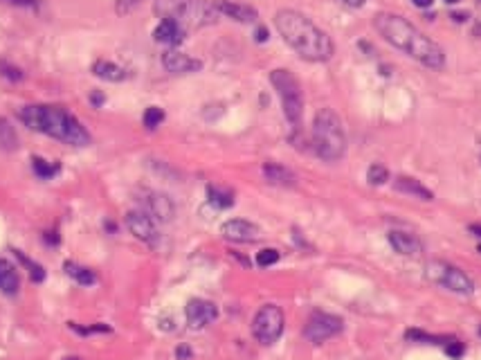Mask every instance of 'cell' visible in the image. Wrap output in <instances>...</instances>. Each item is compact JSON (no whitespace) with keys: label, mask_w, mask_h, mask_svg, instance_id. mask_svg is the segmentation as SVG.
<instances>
[{"label":"cell","mask_w":481,"mask_h":360,"mask_svg":"<svg viewBox=\"0 0 481 360\" xmlns=\"http://www.w3.org/2000/svg\"><path fill=\"white\" fill-rule=\"evenodd\" d=\"M12 252H14V257H16V259H19V261L25 266V270H28V275H30V279H32V281H37V284H41V281L45 279V268H43L41 263L32 261L28 254H25V252H21V250H16V248H14Z\"/></svg>","instance_id":"d4e9b609"},{"label":"cell","mask_w":481,"mask_h":360,"mask_svg":"<svg viewBox=\"0 0 481 360\" xmlns=\"http://www.w3.org/2000/svg\"><path fill=\"white\" fill-rule=\"evenodd\" d=\"M153 14L171 21L185 32L203 30L218 21V12L209 0H153Z\"/></svg>","instance_id":"277c9868"},{"label":"cell","mask_w":481,"mask_h":360,"mask_svg":"<svg viewBox=\"0 0 481 360\" xmlns=\"http://www.w3.org/2000/svg\"><path fill=\"white\" fill-rule=\"evenodd\" d=\"M283 327H286V318H283L281 308L277 304H263L252 320V336L256 342L270 347L281 338Z\"/></svg>","instance_id":"52a82bcc"},{"label":"cell","mask_w":481,"mask_h":360,"mask_svg":"<svg viewBox=\"0 0 481 360\" xmlns=\"http://www.w3.org/2000/svg\"><path fill=\"white\" fill-rule=\"evenodd\" d=\"M126 228L131 230V234L140 241L149 243V246H156L160 241V234H158V228L153 219L149 217L147 212H128L126 214Z\"/></svg>","instance_id":"8fae6325"},{"label":"cell","mask_w":481,"mask_h":360,"mask_svg":"<svg viewBox=\"0 0 481 360\" xmlns=\"http://www.w3.org/2000/svg\"><path fill=\"white\" fill-rule=\"evenodd\" d=\"M345 329V320L338 318L333 313H324V311H315L308 318L306 327H304V336L306 340H311L313 345H322V342L335 338L338 333Z\"/></svg>","instance_id":"9c48e42d"},{"label":"cell","mask_w":481,"mask_h":360,"mask_svg":"<svg viewBox=\"0 0 481 360\" xmlns=\"http://www.w3.org/2000/svg\"><path fill=\"white\" fill-rule=\"evenodd\" d=\"M185 34L187 32L180 28V25L171 23V21H160L158 28L153 30V39H156L158 43H167V46H178V43H183Z\"/></svg>","instance_id":"ffe728a7"},{"label":"cell","mask_w":481,"mask_h":360,"mask_svg":"<svg viewBox=\"0 0 481 360\" xmlns=\"http://www.w3.org/2000/svg\"><path fill=\"white\" fill-rule=\"evenodd\" d=\"M270 83L274 86L277 95L281 99L283 106V115L295 128L302 124V115H304V92H302V83L297 81V77L286 70V68H277V70L270 72Z\"/></svg>","instance_id":"8992f818"},{"label":"cell","mask_w":481,"mask_h":360,"mask_svg":"<svg viewBox=\"0 0 481 360\" xmlns=\"http://www.w3.org/2000/svg\"><path fill=\"white\" fill-rule=\"evenodd\" d=\"M142 201H144V212H147L151 219H156L160 223H169L176 217V205L167 194L147 192Z\"/></svg>","instance_id":"4fadbf2b"},{"label":"cell","mask_w":481,"mask_h":360,"mask_svg":"<svg viewBox=\"0 0 481 360\" xmlns=\"http://www.w3.org/2000/svg\"><path fill=\"white\" fill-rule=\"evenodd\" d=\"M162 66L174 74H189V72H198L203 68V61L185 52H178V50H167L162 54Z\"/></svg>","instance_id":"5bb4252c"},{"label":"cell","mask_w":481,"mask_h":360,"mask_svg":"<svg viewBox=\"0 0 481 360\" xmlns=\"http://www.w3.org/2000/svg\"><path fill=\"white\" fill-rule=\"evenodd\" d=\"M407 340H416V342H429V345H448L452 338H441V336H432V333H425L420 329H409L405 331Z\"/></svg>","instance_id":"4316f807"},{"label":"cell","mask_w":481,"mask_h":360,"mask_svg":"<svg viewBox=\"0 0 481 360\" xmlns=\"http://www.w3.org/2000/svg\"><path fill=\"white\" fill-rule=\"evenodd\" d=\"M263 176L270 185H277V187H293L295 180H297L293 171L283 165H277V162H265Z\"/></svg>","instance_id":"d6986e66"},{"label":"cell","mask_w":481,"mask_h":360,"mask_svg":"<svg viewBox=\"0 0 481 360\" xmlns=\"http://www.w3.org/2000/svg\"><path fill=\"white\" fill-rule=\"evenodd\" d=\"M142 122H144V126L149 128V131H153V128H158L162 122H165V110H162L160 106H149L147 110H144Z\"/></svg>","instance_id":"83f0119b"},{"label":"cell","mask_w":481,"mask_h":360,"mask_svg":"<svg viewBox=\"0 0 481 360\" xmlns=\"http://www.w3.org/2000/svg\"><path fill=\"white\" fill-rule=\"evenodd\" d=\"M479 333H481V329H479Z\"/></svg>","instance_id":"bcb514c9"},{"label":"cell","mask_w":481,"mask_h":360,"mask_svg":"<svg viewBox=\"0 0 481 360\" xmlns=\"http://www.w3.org/2000/svg\"><path fill=\"white\" fill-rule=\"evenodd\" d=\"M142 5V0H117V14H131Z\"/></svg>","instance_id":"836d02e7"},{"label":"cell","mask_w":481,"mask_h":360,"mask_svg":"<svg viewBox=\"0 0 481 360\" xmlns=\"http://www.w3.org/2000/svg\"><path fill=\"white\" fill-rule=\"evenodd\" d=\"M281 259L279 250H274V248H263L261 252H256V266H261V268H268V266H274Z\"/></svg>","instance_id":"4dcf8cb0"},{"label":"cell","mask_w":481,"mask_h":360,"mask_svg":"<svg viewBox=\"0 0 481 360\" xmlns=\"http://www.w3.org/2000/svg\"><path fill=\"white\" fill-rule=\"evenodd\" d=\"M256 41H259V43L268 41V32H265L263 28H259V32H256Z\"/></svg>","instance_id":"ab89813d"},{"label":"cell","mask_w":481,"mask_h":360,"mask_svg":"<svg viewBox=\"0 0 481 360\" xmlns=\"http://www.w3.org/2000/svg\"><path fill=\"white\" fill-rule=\"evenodd\" d=\"M16 149H19V133H16L10 119L0 117V151L12 153Z\"/></svg>","instance_id":"cb8c5ba5"},{"label":"cell","mask_w":481,"mask_h":360,"mask_svg":"<svg viewBox=\"0 0 481 360\" xmlns=\"http://www.w3.org/2000/svg\"><path fill=\"white\" fill-rule=\"evenodd\" d=\"M221 234L234 243H252L261 237V230L256 223L245 219H232L221 226Z\"/></svg>","instance_id":"7c38bea8"},{"label":"cell","mask_w":481,"mask_h":360,"mask_svg":"<svg viewBox=\"0 0 481 360\" xmlns=\"http://www.w3.org/2000/svg\"><path fill=\"white\" fill-rule=\"evenodd\" d=\"M19 119L32 131L50 135L59 142L72 144V147H88L90 144V133L85 131V126L63 106L30 104L19 110Z\"/></svg>","instance_id":"3957f363"},{"label":"cell","mask_w":481,"mask_h":360,"mask_svg":"<svg viewBox=\"0 0 481 360\" xmlns=\"http://www.w3.org/2000/svg\"><path fill=\"white\" fill-rule=\"evenodd\" d=\"M90 99H92L94 106H101V101H104V95H101V92H94V95H92Z\"/></svg>","instance_id":"f35d334b"},{"label":"cell","mask_w":481,"mask_h":360,"mask_svg":"<svg viewBox=\"0 0 481 360\" xmlns=\"http://www.w3.org/2000/svg\"><path fill=\"white\" fill-rule=\"evenodd\" d=\"M376 30L380 32V37L391 43L393 48L402 50L411 59H416L418 63L427 68H439L445 66V52L441 50L439 43H434L429 37H425L416 25H411L407 19H402L398 14H378L373 19Z\"/></svg>","instance_id":"6da1fadb"},{"label":"cell","mask_w":481,"mask_h":360,"mask_svg":"<svg viewBox=\"0 0 481 360\" xmlns=\"http://www.w3.org/2000/svg\"><path fill=\"white\" fill-rule=\"evenodd\" d=\"M445 3H448V5H457L459 0H445Z\"/></svg>","instance_id":"7bdbcfd3"},{"label":"cell","mask_w":481,"mask_h":360,"mask_svg":"<svg viewBox=\"0 0 481 360\" xmlns=\"http://www.w3.org/2000/svg\"><path fill=\"white\" fill-rule=\"evenodd\" d=\"M32 171L37 174V178L50 180V178H54L59 171H61V165H59V162H48V160L34 156L32 158Z\"/></svg>","instance_id":"484cf974"},{"label":"cell","mask_w":481,"mask_h":360,"mask_svg":"<svg viewBox=\"0 0 481 360\" xmlns=\"http://www.w3.org/2000/svg\"><path fill=\"white\" fill-rule=\"evenodd\" d=\"M367 178H369V183H371V185H385L389 180V171L385 165H380V162H376V165L369 167Z\"/></svg>","instance_id":"f546056e"},{"label":"cell","mask_w":481,"mask_h":360,"mask_svg":"<svg viewBox=\"0 0 481 360\" xmlns=\"http://www.w3.org/2000/svg\"><path fill=\"white\" fill-rule=\"evenodd\" d=\"M274 28L281 39L306 61H329L335 52L331 37L324 30L295 10H281L274 16Z\"/></svg>","instance_id":"7a4b0ae2"},{"label":"cell","mask_w":481,"mask_h":360,"mask_svg":"<svg viewBox=\"0 0 481 360\" xmlns=\"http://www.w3.org/2000/svg\"><path fill=\"white\" fill-rule=\"evenodd\" d=\"M92 74L99 77V79H104V81H124L128 72L124 70L122 66H117L113 61L97 59V61L92 63Z\"/></svg>","instance_id":"44dd1931"},{"label":"cell","mask_w":481,"mask_h":360,"mask_svg":"<svg viewBox=\"0 0 481 360\" xmlns=\"http://www.w3.org/2000/svg\"><path fill=\"white\" fill-rule=\"evenodd\" d=\"M214 7L216 12L227 16V19L236 21V23H254L259 19L254 7L250 5H243V3H234V0H214Z\"/></svg>","instance_id":"9a60e30c"},{"label":"cell","mask_w":481,"mask_h":360,"mask_svg":"<svg viewBox=\"0 0 481 360\" xmlns=\"http://www.w3.org/2000/svg\"><path fill=\"white\" fill-rule=\"evenodd\" d=\"M342 3H347L349 7H362L367 0H342Z\"/></svg>","instance_id":"60d3db41"},{"label":"cell","mask_w":481,"mask_h":360,"mask_svg":"<svg viewBox=\"0 0 481 360\" xmlns=\"http://www.w3.org/2000/svg\"><path fill=\"white\" fill-rule=\"evenodd\" d=\"M479 252H481V243H479Z\"/></svg>","instance_id":"f6af8a7d"},{"label":"cell","mask_w":481,"mask_h":360,"mask_svg":"<svg viewBox=\"0 0 481 360\" xmlns=\"http://www.w3.org/2000/svg\"><path fill=\"white\" fill-rule=\"evenodd\" d=\"M21 290V275L16 270V266L12 261H7L0 257V293H5L7 297L19 295Z\"/></svg>","instance_id":"e0dca14e"},{"label":"cell","mask_w":481,"mask_h":360,"mask_svg":"<svg viewBox=\"0 0 481 360\" xmlns=\"http://www.w3.org/2000/svg\"><path fill=\"white\" fill-rule=\"evenodd\" d=\"M192 356H194V351L189 349L187 345H180V347L176 349V358H178V360H189Z\"/></svg>","instance_id":"e575fe53"},{"label":"cell","mask_w":481,"mask_h":360,"mask_svg":"<svg viewBox=\"0 0 481 360\" xmlns=\"http://www.w3.org/2000/svg\"><path fill=\"white\" fill-rule=\"evenodd\" d=\"M0 74L7 77V79H12V81H21L23 79V72L19 70V68L5 63V61H0Z\"/></svg>","instance_id":"1f68e13d"},{"label":"cell","mask_w":481,"mask_h":360,"mask_svg":"<svg viewBox=\"0 0 481 360\" xmlns=\"http://www.w3.org/2000/svg\"><path fill=\"white\" fill-rule=\"evenodd\" d=\"M207 199L216 210H229L234 205V192L218 185H207Z\"/></svg>","instance_id":"603a6c76"},{"label":"cell","mask_w":481,"mask_h":360,"mask_svg":"<svg viewBox=\"0 0 481 360\" xmlns=\"http://www.w3.org/2000/svg\"><path fill=\"white\" fill-rule=\"evenodd\" d=\"M470 232H479V237H481V226H470Z\"/></svg>","instance_id":"b9f144b4"},{"label":"cell","mask_w":481,"mask_h":360,"mask_svg":"<svg viewBox=\"0 0 481 360\" xmlns=\"http://www.w3.org/2000/svg\"><path fill=\"white\" fill-rule=\"evenodd\" d=\"M68 327L79 333V336H92V333H110L113 331V327H108V324H104V322L90 324V327H81V324H76V322H68Z\"/></svg>","instance_id":"f1b7e54d"},{"label":"cell","mask_w":481,"mask_h":360,"mask_svg":"<svg viewBox=\"0 0 481 360\" xmlns=\"http://www.w3.org/2000/svg\"><path fill=\"white\" fill-rule=\"evenodd\" d=\"M389 243L398 254H405V257H418L420 252H423V243H420V239L414 237V234H409V232H398V230H391Z\"/></svg>","instance_id":"2e32d148"},{"label":"cell","mask_w":481,"mask_h":360,"mask_svg":"<svg viewBox=\"0 0 481 360\" xmlns=\"http://www.w3.org/2000/svg\"><path fill=\"white\" fill-rule=\"evenodd\" d=\"M313 149L326 162H335L345 156L347 135L340 115L331 108H322L313 119Z\"/></svg>","instance_id":"5b68a950"},{"label":"cell","mask_w":481,"mask_h":360,"mask_svg":"<svg viewBox=\"0 0 481 360\" xmlns=\"http://www.w3.org/2000/svg\"><path fill=\"white\" fill-rule=\"evenodd\" d=\"M411 3H414L416 7H420V10H425V7H432L434 0H411Z\"/></svg>","instance_id":"74e56055"},{"label":"cell","mask_w":481,"mask_h":360,"mask_svg":"<svg viewBox=\"0 0 481 360\" xmlns=\"http://www.w3.org/2000/svg\"><path fill=\"white\" fill-rule=\"evenodd\" d=\"M425 272H427V277L434 281V284L448 288V290H452V293H457V295H472V293H475V284H472V279L463 270H459L457 266H452V263L429 261Z\"/></svg>","instance_id":"ba28073f"},{"label":"cell","mask_w":481,"mask_h":360,"mask_svg":"<svg viewBox=\"0 0 481 360\" xmlns=\"http://www.w3.org/2000/svg\"><path fill=\"white\" fill-rule=\"evenodd\" d=\"M43 239H45V241H48L50 246H57V243H59L57 232H45V234H43Z\"/></svg>","instance_id":"8d00e7d4"},{"label":"cell","mask_w":481,"mask_h":360,"mask_svg":"<svg viewBox=\"0 0 481 360\" xmlns=\"http://www.w3.org/2000/svg\"><path fill=\"white\" fill-rule=\"evenodd\" d=\"M63 268H65V275L70 277V279H74L79 286L97 284V272H94L92 268H88V266H81V263H76V261H65Z\"/></svg>","instance_id":"7402d4cb"},{"label":"cell","mask_w":481,"mask_h":360,"mask_svg":"<svg viewBox=\"0 0 481 360\" xmlns=\"http://www.w3.org/2000/svg\"><path fill=\"white\" fill-rule=\"evenodd\" d=\"M63 360H81V358H76V356H68V358H63Z\"/></svg>","instance_id":"ee69618b"},{"label":"cell","mask_w":481,"mask_h":360,"mask_svg":"<svg viewBox=\"0 0 481 360\" xmlns=\"http://www.w3.org/2000/svg\"><path fill=\"white\" fill-rule=\"evenodd\" d=\"M185 315H187V324L192 329H205L207 324L216 322L218 306L214 302H209V299L194 297V299H189V302H187Z\"/></svg>","instance_id":"30bf717a"},{"label":"cell","mask_w":481,"mask_h":360,"mask_svg":"<svg viewBox=\"0 0 481 360\" xmlns=\"http://www.w3.org/2000/svg\"><path fill=\"white\" fill-rule=\"evenodd\" d=\"M393 187H396L400 194L416 196V199H420V201H434L432 190H427V187L420 183V180L411 178V176H398L396 183H393Z\"/></svg>","instance_id":"ac0fdd59"},{"label":"cell","mask_w":481,"mask_h":360,"mask_svg":"<svg viewBox=\"0 0 481 360\" xmlns=\"http://www.w3.org/2000/svg\"><path fill=\"white\" fill-rule=\"evenodd\" d=\"M463 351H466V347H463V342L454 340V338L448 342V345H445V354H448L450 358H461Z\"/></svg>","instance_id":"d6a6232c"},{"label":"cell","mask_w":481,"mask_h":360,"mask_svg":"<svg viewBox=\"0 0 481 360\" xmlns=\"http://www.w3.org/2000/svg\"><path fill=\"white\" fill-rule=\"evenodd\" d=\"M5 3L16 5V7H37L39 0H5Z\"/></svg>","instance_id":"d590c367"}]
</instances>
